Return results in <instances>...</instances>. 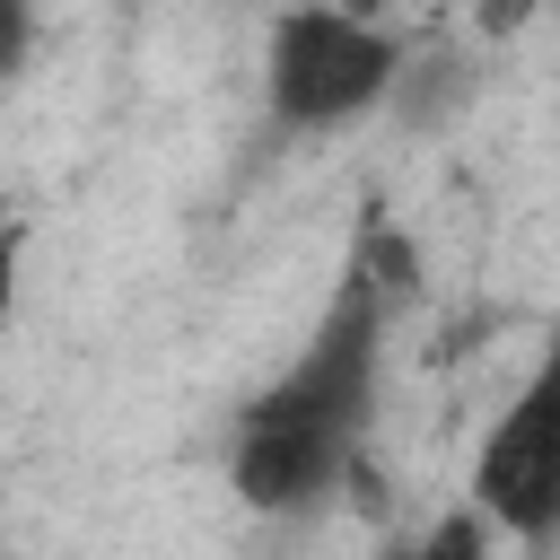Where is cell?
Listing matches in <instances>:
<instances>
[{"mask_svg": "<svg viewBox=\"0 0 560 560\" xmlns=\"http://www.w3.org/2000/svg\"><path fill=\"white\" fill-rule=\"evenodd\" d=\"M394 79H402L394 35L368 9H341V0L280 9L271 52H262V96L289 131H341V122L376 114L394 96Z\"/></svg>", "mask_w": 560, "mask_h": 560, "instance_id": "7a4b0ae2", "label": "cell"}, {"mask_svg": "<svg viewBox=\"0 0 560 560\" xmlns=\"http://www.w3.org/2000/svg\"><path fill=\"white\" fill-rule=\"evenodd\" d=\"M472 508L490 534L542 551L560 542V332L542 341V359L516 376V394L499 402V420L472 446Z\"/></svg>", "mask_w": 560, "mask_h": 560, "instance_id": "3957f363", "label": "cell"}, {"mask_svg": "<svg viewBox=\"0 0 560 560\" xmlns=\"http://www.w3.org/2000/svg\"><path fill=\"white\" fill-rule=\"evenodd\" d=\"M376 341H385V298H376V280L350 271V280L332 289L315 341H306V350L280 368V385H262V394L245 402V420H236L228 481H236L245 508L298 516V508H315V499L350 472V455H359V438H368V411H376Z\"/></svg>", "mask_w": 560, "mask_h": 560, "instance_id": "6da1fadb", "label": "cell"}]
</instances>
